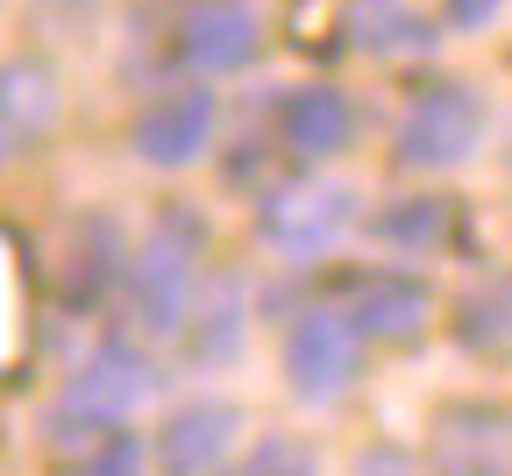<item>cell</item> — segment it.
Instances as JSON below:
<instances>
[{
  "label": "cell",
  "instance_id": "20",
  "mask_svg": "<svg viewBox=\"0 0 512 476\" xmlns=\"http://www.w3.org/2000/svg\"><path fill=\"white\" fill-rule=\"evenodd\" d=\"M498 8H505V0H448V22H456V29H484V22H498Z\"/></svg>",
  "mask_w": 512,
  "mask_h": 476
},
{
  "label": "cell",
  "instance_id": "16",
  "mask_svg": "<svg viewBox=\"0 0 512 476\" xmlns=\"http://www.w3.org/2000/svg\"><path fill=\"white\" fill-rule=\"evenodd\" d=\"M50 476H143V448H136V434H100L93 427Z\"/></svg>",
  "mask_w": 512,
  "mask_h": 476
},
{
  "label": "cell",
  "instance_id": "4",
  "mask_svg": "<svg viewBox=\"0 0 512 476\" xmlns=\"http://www.w3.org/2000/svg\"><path fill=\"white\" fill-rule=\"evenodd\" d=\"M150 391H157V363L136 342H100L72 370V384H64V413L86 420V427H114V420L136 413Z\"/></svg>",
  "mask_w": 512,
  "mask_h": 476
},
{
  "label": "cell",
  "instance_id": "3",
  "mask_svg": "<svg viewBox=\"0 0 512 476\" xmlns=\"http://www.w3.org/2000/svg\"><path fill=\"white\" fill-rule=\"evenodd\" d=\"M356 363H363V334L349 327L342 306H313V313L292 320V334H285V377H292V391L306 405L342 398L356 384Z\"/></svg>",
  "mask_w": 512,
  "mask_h": 476
},
{
  "label": "cell",
  "instance_id": "15",
  "mask_svg": "<svg viewBox=\"0 0 512 476\" xmlns=\"http://www.w3.org/2000/svg\"><path fill=\"white\" fill-rule=\"evenodd\" d=\"M448 228H456V214H448V199H399V207H384L377 214V235L392 242V249H441Z\"/></svg>",
  "mask_w": 512,
  "mask_h": 476
},
{
  "label": "cell",
  "instance_id": "18",
  "mask_svg": "<svg viewBox=\"0 0 512 476\" xmlns=\"http://www.w3.org/2000/svg\"><path fill=\"white\" fill-rule=\"evenodd\" d=\"M242 476H320V469H313V448H306V441L271 434V441H256V448H249Z\"/></svg>",
  "mask_w": 512,
  "mask_h": 476
},
{
  "label": "cell",
  "instance_id": "13",
  "mask_svg": "<svg viewBox=\"0 0 512 476\" xmlns=\"http://www.w3.org/2000/svg\"><path fill=\"white\" fill-rule=\"evenodd\" d=\"M342 36L370 57H427L434 50V22L406 0H356L342 15Z\"/></svg>",
  "mask_w": 512,
  "mask_h": 476
},
{
  "label": "cell",
  "instance_id": "19",
  "mask_svg": "<svg viewBox=\"0 0 512 476\" xmlns=\"http://www.w3.org/2000/svg\"><path fill=\"white\" fill-rule=\"evenodd\" d=\"M356 476H413V455L406 448H363L356 455Z\"/></svg>",
  "mask_w": 512,
  "mask_h": 476
},
{
  "label": "cell",
  "instance_id": "17",
  "mask_svg": "<svg viewBox=\"0 0 512 476\" xmlns=\"http://www.w3.org/2000/svg\"><path fill=\"white\" fill-rule=\"evenodd\" d=\"M200 320H207V327L192 334V356H200V363H228V356L242 349V292H235V285H221V292H214V306H207Z\"/></svg>",
  "mask_w": 512,
  "mask_h": 476
},
{
  "label": "cell",
  "instance_id": "12",
  "mask_svg": "<svg viewBox=\"0 0 512 476\" xmlns=\"http://www.w3.org/2000/svg\"><path fill=\"white\" fill-rule=\"evenodd\" d=\"M349 135H356V114L335 86H292L278 100V143L292 157H335Z\"/></svg>",
  "mask_w": 512,
  "mask_h": 476
},
{
  "label": "cell",
  "instance_id": "8",
  "mask_svg": "<svg viewBox=\"0 0 512 476\" xmlns=\"http://www.w3.org/2000/svg\"><path fill=\"white\" fill-rule=\"evenodd\" d=\"M256 50H264V15L249 0H192L178 15V57L192 72H242Z\"/></svg>",
  "mask_w": 512,
  "mask_h": 476
},
{
  "label": "cell",
  "instance_id": "10",
  "mask_svg": "<svg viewBox=\"0 0 512 476\" xmlns=\"http://www.w3.org/2000/svg\"><path fill=\"white\" fill-rule=\"evenodd\" d=\"M349 221H356V192L349 185H292V192H278L264 207L256 228H264V242L285 249V256H320Z\"/></svg>",
  "mask_w": 512,
  "mask_h": 476
},
{
  "label": "cell",
  "instance_id": "11",
  "mask_svg": "<svg viewBox=\"0 0 512 476\" xmlns=\"http://www.w3.org/2000/svg\"><path fill=\"white\" fill-rule=\"evenodd\" d=\"M235 434H242L235 405H221V398L178 405V413L164 420V434H157V476H214L228 462Z\"/></svg>",
  "mask_w": 512,
  "mask_h": 476
},
{
  "label": "cell",
  "instance_id": "2",
  "mask_svg": "<svg viewBox=\"0 0 512 476\" xmlns=\"http://www.w3.org/2000/svg\"><path fill=\"white\" fill-rule=\"evenodd\" d=\"M484 143V100L456 79H441V86H420L406 121H399V164L406 171H448V164H463L470 150Z\"/></svg>",
  "mask_w": 512,
  "mask_h": 476
},
{
  "label": "cell",
  "instance_id": "6",
  "mask_svg": "<svg viewBox=\"0 0 512 476\" xmlns=\"http://www.w3.org/2000/svg\"><path fill=\"white\" fill-rule=\"evenodd\" d=\"M64 114V79L43 57H8L0 64V171L22 164L36 143H50V128Z\"/></svg>",
  "mask_w": 512,
  "mask_h": 476
},
{
  "label": "cell",
  "instance_id": "14",
  "mask_svg": "<svg viewBox=\"0 0 512 476\" xmlns=\"http://www.w3.org/2000/svg\"><path fill=\"white\" fill-rule=\"evenodd\" d=\"M456 342L484 363L512 356V278H484L477 292L456 299Z\"/></svg>",
  "mask_w": 512,
  "mask_h": 476
},
{
  "label": "cell",
  "instance_id": "1",
  "mask_svg": "<svg viewBox=\"0 0 512 476\" xmlns=\"http://www.w3.org/2000/svg\"><path fill=\"white\" fill-rule=\"evenodd\" d=\"M136 313L150 334H178L192 313V285H200V221L192 214H164L136 256Z\"/></svg>",
  "mask_w": 512,
  "mask_h": 476
},
{
  "label": "cell",
  "instance_id": "7",
  "mask_svg": "<svg viewBox=\"0 0 512 476\" xmlns=\"http://www.w3.org/2000/svg\"><path fill=\"white\" fill-rule=\"evenodd\" d=\"M342 313L363 342H413L434 320V292L406 270H363V278L342 285Z\"/></svg>",
  "mask_w": 512,
  "mask_h": 476
},
{
  "label": "cell",
  "instance_id": "9",
  "mask_svg": "<svg viewBox=\"0 0 512 476\" xmlns=\"http://www.w3.org/2000/svg\"><path fill=\"white\" fill-rule=\"evenodd\" d=\"M207 143H214V93H200V86H171L136 114V157L157 171L200 164Z\"/></svg>",
  "mask_w": 512,
  "mask_h": 476
},
{
  "label": "cell",
  "instance_id": "5",
  "mask_svg": "<svg viewBox=\"0 0 512 476\" xmlns=\"http://www.w3.org/2000/svg\"><path fill=\"white\" fill-rule=\"evenodd\" d=\"M434 476H512V405H491V398L441 405Z\"/></svg>",
  "mask_w": 512,
  "mask_h": 476
}]
</instances>
